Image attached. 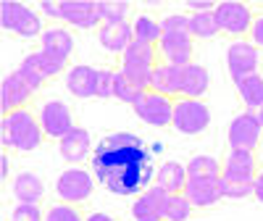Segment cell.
Segmentation results:
<instances>
[{
	"label": "cell",
	"mask_w": 263,
	"mask_h": 221,
	"mask_svg": "<svg viewBox=\"0 0 263 221\" xmlns=\"http://www.w3.org/2000/svg\"><path fill=\"white\" fill-rule=\"evenodd\" d=\"M90 169L100 187L111 195L132 197L142 195L147 187L156 185V166L145 142L132 132H114L105 135L90 158Z\"/></svg>",
	"instance_id": "cell-1"
},
{
	"label": "cell",
	"mask_w": 263,
	"mask_h": 221,
	"mask_svg": "<svg viewBox=\"0 0 263 221\" xmlns=\"http://www.w3.org/2000/svg\"><path fill=\"white\" fill-rule=\"evenodd\" d=\"M42 140H45V132H42L40 119L29 108H18L0 121V142L6 150L32 153L42 145Z\"/></svg>",
	"instance_id": "cell-2"
},
{
	"label": "cell",
	"mask_w": 263,
	"mask_h": 221,
	"mask_svg": "<svg viewBox=\"0 0 263 221\" xmlns=\"http://www.w3.org/2000/svg\"><path fill=\"white\" fill-rule=\"evenodd\" d=\"M0 27L16 37H27V40L42 37V32H45L42 13L32 11L24 3H13V0H3L0 3Z\"/></svg>",
	"instance_id": "cell-3"
},
{
	"label": "cell",
	"mask_w": 263,
	"mask_h": 221,
	"mask_svg": "<svg viewBox=\"0 0 263 221\" xmlns=\"http://www.w3.org/2000/svg\"><path fill=\"white\" fill-rule=\"evenodd\" d=\"M95 185H98V179H95L92 171H87L82 166H71V169H66V171L58 174V179H55V195H58L61 203L82 206V203H87L92 197Z\"/></svg>",
	"instance_id": "cell-4"
},
{
	"label": "cell",
	"mask_w": 263,
	"mask_h": 221,
	"mask_svg": "<svg viewBox=\"0 0 263 221\" xmlns=\"http://www.w3.org/2000/svg\"><path fill=\"white\" fill-rule=\"evenodd\" d=\"M171 126L184 137L203 135L211 126V108L205 100H192V98H177L174 100V121Z\"/></svg>",
	"instance_id": "cell-5"
},
{
	"label": "cell",
	"mask_w": 263,
	"mask_h": 221,
	"mask_svg": "<svg viewBox=\"0 0 263 221\" xmlns=\"http://www.w3.org/2000/svg\"><path fill=\"white\" fill-rule=\"evenodd\" d=\"M218 32H224L234 40H245V34H250L253 29V8L248 3H237V0H224V3H216L213 8Z\"/></svg>",
	"instance_id": "cell-6"
},
{
	"label": "cell",
	"mask_w": 263,
	"mask_h": 221,
	"mask_svg": "<svg viewBox=\"0 0 263 221\" xmlns=\"http://www.w3.org/2000/svg\"><path fill=\"white\" fill-rule=\"evenodd\" d=\"M66 63H69V61H63V58H58V56H53V53L40 48V50L24 56V61H21V66H18V71H21V77H24L34 87V90H40V87L45 84V79L58 77L61 71H69V69H66Z\"/></svg>",
	"instance_id": "cell-7"
},
{
	"label": "cell",
	"mask_w": 263,
	"mask_h": 221,
	"mask_svg": "<svg viewBox=\"0 0 263 221\" xmlns=\"http://www.w3.org/2000/svg\"><path fill=\"white\" fill-rule=\"evenodd\" d=\"M227 140H229V150H250V153H255V148L263 140V124H260L255 110H242V114H237L232 119Z\"/></svg>",
	"instance_id": "cell-8"
},
{
	"label": "cell",
	"mask_w": 263,
	"mask_h": 221,
	"mask_svg": "<svg viewBox=\"0 0 263 221\" xmlns=\"http://www.w3.org/2000/svg\"><path fill=\"white\" fill-rule=\"evenodd\" d=\"M37 119H40V126H42V132H45V137L48 140H55V142H61L77 126L74 124V116H71V108L66 105L63 100H48V103H42Z\"/></svg>",
	"instance_id": "cell-9"
},
{
	"label": "cell",
	"mask_w": 263,
	"mask_h": 221,
	"mask_svg": "<svg viewBox=\"0 0 263 221\" xmlns=\"http://www.w3.org/2000/svg\"><path fill=\"white\" fill-rule=\"evenodd\" d=\"M260 66V50L253 45L250 40H234L227 48V69L232 82H239L250 74H258Z\"/></svg>",
	"instance_id": "cell-10"
},
{
	"label": "cell",
	"mask_w": 263,
	"mask_h": 221,
	"mask_svg": "<svg viewBox=\"0 0 263 221\" xmlns=\"http://www.w3.org/2000/svg\"><path fill=\"white\" fill-rule=\"evenodd\" d=\"M135 108V114L140 121H145L147 126H171L174 121V98H166V95H158L147 90L142 95V100Z\"/></svg>",
	"instance_id": "cell-11"
},
{
	"label": "cell",
	"mask_w": 263,
	"mask_h": 221,
	"mask_svg": "<svg viewBox=\"0 0 263 221\" xmlns=\"http://www.w3.org/2000/svg\"><path fill=\"white\" fill-rule=\"evenodd\" d=\"M258 158L250 150H229L221 161V179L224 182H239V185H255L258 176Z\"/></svg>",
	"instance_id": "cell-12"
},
{
	"label": "cell",
	"mask_w": 263,
	"mask_h": 221,
	"mask_svg": "<svg viewBox=\"0 0 263 221\" xmlns=\"http://www.w3.org/2000/svg\"><path fill=\"white\" fill-rule=\"evenodd\" d=\"M37 90L21 77V71H11L3 77V84H0V110H3V116L13 114L18 108H27V103L32 100Z\"/></svg>",
	"instance_id": "cell-13"
},
{
	"label": "cell",
	"mask_w": 263,
	"mask_h": 221,
	"mask_svg": "<svg viewBox=\"0 0 263 221\" xmlns=\"http://www.w3.org/2000/svg\"><path fill=\"white\" fill-rule=\"evenodd\" d=\"M158 56L161 63H171V66H190L195 63V40L190 32H163L161 42H158Z\"/></svg>",
	"instance_id": "cell-14"
},
{
	"label": "cell",
	"mask_w": 263,
	"mask_h": 221,
	"mask_svg": "<svg viewBox=\"0 0 263 221\" xmlns=\"http://www.w3.org/2000/svg\"><path fill=\"white\" fill-rule=\"evenodd\" d=\"M61 21L77 29H100L103 16L92 0H61Z\"/></svg>",
	"instance_id": "cell-15"
},
{
	"label": "cell",
	"mask_w": 263,
	"mask_h": 221,
	"mask_svg": "<svg viewBox=\"0 0 263 221\" xmlns=\"http://www.w3.org/2000/svg\"><path fill=\"white\" fill-rule=\"evenodd\" d=\"M166 197L168 192L158 185L147 187L142 195L135 197L129 213H132V221H163V206H166Z\"/></svg>",
	"instance_id": "cell-16"
},
{
	"label": "cell",
	"mask_w": 263,
	"mask_h": 221,
	"mask_svg": "<svg viewBox=\"0 0 263 221\" xmlns=\"http://www.w3.org/2000/svg\"><path fill=\"white\" fill-rule=\"evenodd\" d=\"M58 150H61V158L71 166H79L84 158H92V135L87 132L84 126H74L69 135H66L61 142H58Z\"/></svg>",
	"instance_id": "cell-17"
},
{
	"label": "cell",
	"mask_w": 263,
	"mask_h": 221,
	"mask_svg": "<svg viewBox=\"0 0 263 221\" xmlns=\"http://www.w3.org/2000/svg\"><path fill=\"white\" fill-rule=\"evenodd\" d=\"M184 195L190 197V203L195 208H211L218 200H224L221 195V176L218 179H211V176H190Z\"/></svg>",
	"instance_id": "cell-18"
},
{
	"label": "cell",
	"mask_w": 263,
	"mask_h": 221,
	"mask_svg": "<svg viewBox=\"0 0 263 221\" xmlns=\"http://www.w3.org/2000/svg\"><path fill=\"white\" fill-rule=\"evenodd\" d=\"M98 77H100V69H92L87 63H77L66 71V90L79 100L98 98Z\"/></svg>",
	"instance_id": "cell-19"
},
{
	"label": "cell",
	"mask_w": 263,
	"mask_h": 221,
	"mask_svg": "<svg viewBox=\"0 0 263 221\" xmlns=\"http://www.w3.org/2000/svg\"><path fill=\"white\" fill-rule=\"evenodd\" d=\"M98 42L100 48H105L108 53L124 56L126 48L135 42V29H132L129 21H116V24H103L98 29Z\"/></svg>",
	"instance_id": "cell-20"
},
{
	"label": "cell",
	"mask_w": 263,
	"mask_h": 221,
	"mask_svg": "<svg viewBox=\"0 0 263 221\" xmlns=\"http://www.w3.org/2000/svg\"><path fill=\"white\" fill-rule=\"evenodd\" d=\"M11 195L16 197V203L40 206L42 197H45V182H42V176H37L34 171H21L11 182Z\"/></svg>",
	"instance_id": "cell-21"
},
{
	"label": "cell",
	"mask_w": 263,
	"mask_h": 221,
	"mask_svg": "<svg viewBox=\"0 0 263 221\" xmlns=\"http://www.w3.org/2000/svg\"><path fill=\"white\" fill-rule=\"evenodd\" d=\"M150 90L177 100L182 95V66L158 63L156 69H153V77H150Z\"/></svg>",
	"instance_id": "cell-22"
},
{
	"label": "cell",
	"mask_w": 263,
	"mask_h": 221,
	"mask_svg": "<svg viewBox=\"0 0 263 221\" xmlns=\"http://www.w3.org/2000/svg\"><path fill=\"white\" fill-rule=\"evenodd\" d=\"M208 87H211V74L205 66H200V63L182 66V95L179 98L203 100L208 95Z\"/></svg>",
	"instance_id": "cell-23"
},
{
	"label": "cell",
	"mask_w": 263,
	"mask_h": 221,
	"mask_svg": "<svg viewBox=\"0 0 263 221\" xmlns=\"http://www.w3.org/2000/svg\"><path fill=\"white\" fill-rule=\"evenodd\" d=\"M40 48L63 58V61H69L74 53V34L66 27H48L40 37Z\"/></svg>",
	"instance_id": "cell-24"
},
{
	"label": "cell",
	"mask_w": 263,
	"mask_h": 221,
	"mask_svg": "<svg viewBox=\"0 0 263 221\" xmlns=\"http://www.w3.org/2000/svg\"><path fill=\"white\" fill-rule=\"evenodd\" d=\"M187 166L179 163V161H163V166H158L156 171V185L163 187L168 195H177V192H184L187 187Z\"/></svg>",
	"instance_id": "cell-25"
},
{
	"label": "cell",
	"mask_w": 263,
	"mask_h": 221,
	"mask_svg": "<svg viewBox=\"0 0 263 221\" xmlns=\"http://www.w3.org/2000/svg\"><path fill=\"white\" fill-rule=\"evenodd\" d=\"M121 63H124V66H142V69H156V66L161 63L158 45H150V42L135 40V42L126 48V53L121 56Z\"/></svg>",
	"instance_id": "cell-26"
},
{
	"label": "cell",
	"mask_w": 263,
	"mask_h": 221,
	"mask_svg": "<svg viewBox=\"0 0 263 221\" xmlns=\"http://www.w3.org/2000/svg\"><path fill=\"white\" fill-rule=\"evenodd\" d=\"M239 103L245 105V110H258L263 108V77L260 74H250L245 79L234 82Z\"/></svg>",
	"instance_id": "cell-27"
},
{
	"label": "cell",
	"mask_w": 263,
	"mask_h": 221,
	"mask_svg": "<svg viewBox=\"0 0 263 221\" xmlns=\"http://www.w3.org/2000/svg\"><path fill=\"white\" fill-rule=\"evenodd\" d=\"M132 29H135V40L150 42V45H158L161 37H163L161 21L153 19V16H147V13H140L135 21H132Z\"/></svg>",
	"instance_id": "cell-28"
},
{
	"label": "cell",
	"mask_w": 263,
	"mask_h": 221,
	"mask_svg": "<svg viewBox=\"0 0 263 221\" xmlns=\"http://www.w3.org/2000/svg\"><path fill=\"white\" fill-rule=\"evenodd\" d=\"M192 211H195V206L190 203V197L184 192L168 195L166 206H163V221H190Z\"/></svg>",
	"instance_id": "cell-29"
},
{
	"label": "cell",
	"mask_w": 263,
	"mask_h": 221,
	"mask_svg": "<svg viewBox=\"0 0 263 221\" xmlns=\"http://www.w3.org/2000/svg\"><path fill=\"white\" fill-rule=\"evenodd\" d=\"M190 34H192V40H213L216 34H221L218 32L213 11H208V13H190Z\"/></svg>",
	"instance_id": "cell-30"
},
{
	"label": "cell",
	"mask_w": 263,
	"mask_h": 221,
	"mask_svg": "<svg viewBox=\"0 0 263 221\" xmlns=\"http://www.w3.org/2000/svg\"><path fill=\"white\" fill-rule=\"evenodd\" d=\"M187 176H211V179H218L221 176V161L213 156H192L187 161Z\"/></svg>",
	"instance_id": "cell-31"
},
{
	"label": "cell",
	"mask_w": 263,
	"mask_h": 221,
	"mask_svg": "<svg viewBox=\"0 0 263 221\" xmlns=\"http://www.w3.org/2000/svg\"><path fill=\"white\" fill-rule=\"evenodd\" d=\"M147 90H140L137 84H132L121 71H116V84H114V98H119L121 103H129V105H137L142 100Z\"/></svg>",
	"instance_id": "cell-32"
},
{
	"label": "cell",
	"mask_w": 263,
	"mask_h": 221,
	"mask_svg": "<svg viewBox=\"0 0 263 221\" xmlns=\"http://www.w3.org/2000/svg\"><path fill=\"white\" fill-rule=\"evenodd\" d=\"M98 8H100V16H103V24H116V21H126V16L132 11V3H126V0H116V3L100 0Z\"/></svg>",
	"instance_id": "cell-33"
},
{
	"label": "cell",
	"mask_w": 263,
	"mask_h": 221,
	"mask_svg": "<svg viewBox=\"0 0 263 221\" xmlns=\"http://www.w3.org/2000/svg\"><path fill=\"white\" fill-rule=\"evenodd\" d=\"M87 216L79 211V206H71V203H53L48 211H45V221H84Z\"/></svg>",
	"instance_id": "cell-34"
},
{
	"label": "cell",
	"mask_w": 263,
	"mask_h": 221,
	"mask_svg": "<svg viewBox=\"0 0 263 221\" xmlns=\"http://www.w3.org/2000/svg\"><path fill=\"white\" fill-rule=\"evenodd\" d=\"M132 84H137L140 90H150V77H153V69H142V66H124L119 69Z\"/></svg>",
	"instance_id": "cell-35"
},
{
	"label": "cell",
	"mask_w": 263,
	"mask_h": 221,
	"mask_svg": "<svg viewBox=\"0 0 263 221\" xmlns=\"http://www.w3.org/2000/svg\"><path fill=\"white\" fill-rule=\"evenodd\" d=\"M11 221H45V211L40 206H29V203H16L11 211Z\"/></svg>",
	"instance_id": "cell-36"
},
{
	"label": "cell",
	"mask_w": 263,
	"mask_h": 221,
	"mask_svg": "<svg viewBox=\"0 0 263 221\" xmlns=\"http://www.w3.org/2000/svg\"><path fill=\"white\" fill-rule=\"evenodd\" d=\"M163 32H190V13H168L161 19Z\"/></svg>",
	"instance_id": "cell-37"
},
{
	"label": "cell",
	"mask_w": 263,
	"mask_h": 221,
	"mask_svg": "<svg viewBox=\"0 0 263 221\" xmlns=\"http://www.w3.org/2000/svg\"><path fill=\"white\" fill-rule=\"evenodd\" d=\"M221 195L227 200H245L253 195V185H239V182H224L221 179Z\"/></svg>",
	"instance_id": "cell-38"
},
{
	"label": "cell",
	"mask_w": 263,
	"mask_h": 221,
	"mask_svg": "<svg viewBox=\"0 0 263 221\" xmlns=\"http://www.w3.org/2000/svg\"><path fill=\"white\" fill-rule=\"evenodd\" d=\"M114 84H116V71L111 69H100L98 77V98H114Z\"/></svg>",
	"instance_id": "cell-39"
},
{
	"label": "cell",
	"mask_w": 263,
	"mask_h": 221,
	"mask_svg": "<svg viewBox=\"0 0 263 221\" xmlns=\"http://www.w3.org/2000/svg\"><path fill=\"white\" fill-rule=\"evenodd\" d=\"M250 42L260 50L263 48V13L260 16H255V21H253V29H250Z\"/></svg>",
	"instance_id": "cell-40"
},
{
	"label": "cell",
	"mask_w": 263,
	"mask_h": 221,
	"mask_svg": "<svg viewBox=\"0 0 263 221\" xmlns=\"http://www.w3.org/2000/svg\"><path fill=\"white\" fill-rule=\"evenodd\" d=\"M37 11H40L42 16H48V19L61 21V3H50V0H42V3L37 6Z\"/></svg>",
	"instance_id": "cell-41"
},
{
	"label": "cell",
	"mask_w": 263,
	"mask_h": 221,
	"mask_svg": "<svg viewBox=\"0 0 263 221\" xmlns=\"http://www.w3.org/2000/svg\"><path fill=\"white\" fill-rule=\"evenodd\" d=\"M190 13H208L216 8V3H211V0H195V3H187Z\"/></svg>",
	"instance_id": "cell-42"
},
{
	"label": "cell",
	"mask_w": 263,
	"mask_h": 221,
	"mask_svg": "<svg viewBox=\"0 0 263 221\" xmlns=\"http://www.w3.org/2000/svg\"><path fill=\"white\" fill-rule=\"evenodd\" d=\"M253 197L258 203H263V169L258 171V176H255V185H253Z\"/></svg>",
	"instance_id": "cell-43"
},
{
	"label": "cell",
	"mask_w": 263,
	"mask_h": 221,
	"mask_svg": "<svg viewBox=\"0 0 263 221\" xmlns=\"http://www.w3.org/2000/svg\"><path fill=\"white\" fill-rule=\"evenodd\" d=\"M0 176H3V179H8V176H11V158H8V153L0 156Z\"/></svg>",
	"instance_id": "cell-44"
},
{
	"label": "cell",
	"mask_w": 263,
	"mask_h": 221,
	"mask_svg": "<svg viewBox=\"0 0 263 221\" xmlns=\"http://www.w3.org/2000/svg\"><path fill=\"white\" fill-rule=\"evenodd\" d=\"M84 221H116V218L108 216V213H103V211H95V213H87Z\"/></svg>",
	"instance_id": "cell-45"
},
{
	"label": "cell",
	"mask_w": 263,
	"mask_h": 221,
	"mask_svg": "<svg viewBox=\"0 0 263 221\" xmlns=\"http://www.w3.org/2000/svg\"><path fill=\"white\" fill-rule=\"evenodd\" d=\"M255 114H258V119H260V124H263V108H258Z\"/></svg>",
	"instance_id": "cell-46"
}]
</instances>
